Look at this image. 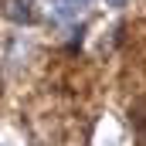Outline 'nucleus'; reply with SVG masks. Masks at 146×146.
Masks as SVG:
<instances>
[{"instance_id": "obj_3", "label": "nucleus", "mask_w": 146, "mask_h": 146, "mask_svg": "<svg viewBox=\"0 0 146 146\" xmlns=\"http://www.w3.org/2000/svg\"><path fill=\"white\" fill-rule=\"evenodd\" d=\"M129 0H106V7H112V10H119V7H126Z\"/></svg>"}, {"instance_id": "obj_2", "label": "nucleus", "mask_w": 146, "mask_h": 146, "mask_svg": "<svg viewBox=\"0 0 146 146\" xmlns=\"http://www.w3.org/2000/svg\"><path fill=\"white\" fill-rule=\"evenodd\" d=\"M7 14H10L17 24H21V21L27 24V21H31V3H27V0H10V10H7Z\"/></svg>"}, {"instance_id": "obj_1", "label": "nucleus", "mask_w": 146, "mask_h": 146, "mask_svg": "<svg viewBox=\"0 0 146 146\" xmlns=\"http://www.w3.org/2000/svg\"><path fill=\"white\" fill-rule=\"evenodd\" d=\"M92 0H51V10L58 14V17H65V21H72V17H78L85 7H88Z\"/></svg>"}, {"instance_id": "obj_4", "label": "nucleus", "mask_w": 146, "mask_h": 146, "mask_svg": "<svg viewBox=\"0 0 146 146\" xmlns=\"http://www.w3.org/2000/svg\"><path fill=\"white\" fill-rule=\"evenodd\" d=\"M0 146H3V143H0Z\"/></svg>"}]
</instances>
